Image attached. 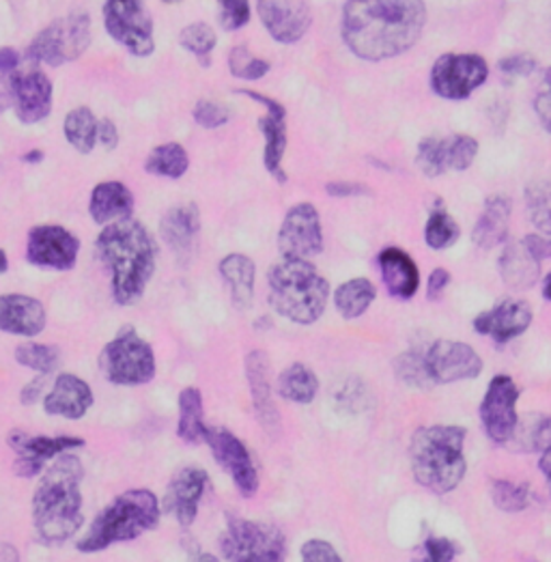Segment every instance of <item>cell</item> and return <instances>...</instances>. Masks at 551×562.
Instances as JSON below:
<instances>
[{
  "mask_svg": "<svg viewBox=\"0 0 551 562\" xmlns=\"http://www.w3.org/2000/svg\"><path fill=\"white\" fill-rule=\"evenodd\" d=\"M257 9L268 33L280 44L300 42L313 20L306 0H259Z\"/></svg>",
  "mask_w": 551,
  "mask_h": 562,
  "instance_id": "ffe728a7",
  "label": "cell"
},
{
  "mask_svg": "<svg viewBox=\"0 0 551 562\" xmlns=\"http://www.w3.org/2000/svg\"><path fill=\"white\" fill-rule=\"evenodd\" d=\"M228 67L230 74L241 80H259L270 71V63L263 58L252 57L246 46H237L230 50Z\"/></svg>",
  "mask_w": 551,
  "mask_h": 562,
  "instance_id": "ee69618b",
  "label": "cell"
},
{
  "mask_svg": "<svg viewBox=\"0 0 551 562\" xmlns=\"http://www.w3.org/2000/svg\"><path fill=\"white\" fill-rule=\"evenodd\" d=\"M46 375H40V380L37 382H31L24 391H22V403L24 405H35L37 403V398H40V393H42V386H44V380Z\"/></svg>",
  "mask_w": 551,
  "mask_h": 562,
  "instance_id": "94428289",
  "label": "cell"
},
{
  "mask_svg": "<svg viewBox=\"0 0 551 562\" xmlns=\"http://www.w3.org/2000/svg\"><path fill=\"white\" fill-rule=\"evenodd\" d=\"M382 279L386 284L387 293L398 300H409L416 295L420 286V274L416 261L401 248H384L378 257Z\"/></svg>",
  "mask_w": 551,
  "mask_h": 562,
  "instance_id": "4316f807",
  "label": "cell"
},
{
  "mask_svg": "<svg viewBox=\"0 0 551 562\" xmlns=\"http://www.w3.org/2000/svg\"><path fill=\"white\" fill-rule=\"evenodd\" d=\"M18 63H20L18 55H15L11 48H4V50L0 53V69H2V76L13 74V71L18 69Z\"/></svg>",
  "mask_w": 551,
  "mask_h": 562,
  "instance_id": "91938a15",
  "label": "cell"
},
{
  "mask_svg": "<svg viewBox=\"0 0 551 562\" xmlns=\"http://www.w3.org/2000/svg\"><path fill=\"white\" fill-rule=\"evenodd\" d=\"M218 272H221L222 281H226L230 289V300H233L235 308L248 311L252 306V297H255V281H257L255 261L246 255L230 252L228 257L222 259Z\"/></svg>",
  "mask_w": 551,
  "mask_h": 562,
  "instance_id": "f1b7e54d",
  "label": "cell"
},
{
  "mask_svg": "<svg viewBox=\"0 0 551 562\" xmlns=\"http://www.w3.org/2000/svg\"><path fill=\"white\" fill-rule=\"evenodd\" d=\"M535 445H537V449L541 450L539 468H541V472L548 476V483H550L551 490V418L543 420V423L537 427Z\"/></svg>",
  "mask_w": 551,
  "mask_h": 562,
  "instance_id": "db71d44e",
  "label": "cell"
},
{
  "mask_svg": "<svg viewBox=\"0 0 551 562\" xmlns=\"http://www.w3.org/2000/svg\"><path fill=\"white\" fill-rule=\"evenodd\" d=\"M490 78V65L481 55L448 53L441 55L431 69V89L452 102L468 100Z\"/></svg>",
  "mask_w": 551,
  "mask_h": 562,
  "instance_id": "8fae6325",
  "label": "cell"
},
{
  "mask_svg": "<svg viewBox=\"0 0 551 562\" xmlns=\"http://www.w3.org/2000/svg\"><path fill=\"white\" fill-rule=\"evenodd\" d=\"M210 427L205 425L203 394L199 389H183L179 394V425L177 436L190 447L205 442Z\"/></svg>",
  "mask_w": 551,
  "mask_h": 562,
  "instance_id": "1f68e13d",
  "label": "cell"
},
{
  "mask_svg": "<svg viewBox=\"0 0 551 562\" xmlns=\"http://www.w3.org/2000/svg\"><path fill=\"white\" fill-rule=\"evenodd\" d=\"M179 42L188 53H192L203 65H210V57L216 48V33H214L212 26H207L203 22L190 24L181 31Z\"/></svg>",
  "mask_w": 551,
  "mask_h": 562,
  "instance_id": "b9f144b4",
  "label": "cell"
},
{
  "mask_svg": "<svg viewBox=\"0 0 551 562\" xmlns=\"http://www.w3.org/2000/svg\"><path fill=\"white\" fill-rule=\"evenodd\" d=\"M425 554H427V561L431 562H450L457 559L459 554V546L443 539V537H431L427 539L425 543Z\"/></svg>",
  "mask_w": 551,
  "mask_h": 562,
  "instance_id": "f5cc1de1",
  "label": "cell"
},
{
  "mask_svg": "<svg viewBox=\"0 0 551 562\" xmlns=\"http://www.w3.org/2000/svg\"><path fill=\"white\" fill-rule=\"evenodd\" d=\"M394 369H396L398 378L407 386H414V389H420V391H429L431 386H436L431 382V378H429V371H427L425 349H409V351H405L403 356L396 358Z\"/></svg>",
  "mask_w": 551,
  "mask_h": 562,
  "instance_id": "f35d334b",
  "label": "cell"
},
{
  "mask_svg": "<svg viewBox=\"0 0 551 562\" xmlns=\"http://www.w3.org/2000/svg\"><path fill=\"white\" fill-rule=\"evenodd\" d=\"M543 295H546L548 300H551V274L546 279V282H543Z\"/></svg>",
  "mask_w": 551,
  "mask_h": 562,
  "instance_id": "be15d7a7",
  "label": "cell"
},
{
  "mask_svg": "<svg viewBox=\"0 0 551 562\" xmlns=\"http://www.w3.org/2000/svg\"><path fill=\"white\" fill-rule=\"evenodd\" d=\"M194 121L201 125V127H207V130H216L222 127L224 123H228L230 113L218 104V102H212V100H201L196 106H194Z\"/></svg>",
  "mask_w": 551,
  "mask_h": 562,
  "instance_id": "7dc6e473",
  "label": "cell"
},
{
  "mask_svg": "<svg viewBox=\"0 0 551 562\" xmlns=\"http://www.w3.org/2000/svg\"><path fill=\"white\" fill-rule=\"evenodd\" d=\"M526 246L532 250V255L537 259H551V237H543V235H528L524 237Z\"/></svg>",
  "mask_w": 551,
  "mask_h": 562,
  "instance_id": "6f0895ef",
  "label": "cell"
},
{
  "mask_svg": "<svg viewBox=\"0 0 551 562\" xmlns=\"http://www.w3.org/2000/svg\"><path fill=\"white\" fill-rule=\"evenodd\" d=\"M160 521V503L149 490H130L91 521L87 535L78 541V552H102L112 543L134 541Z\"/></svg>",
  "mask_w": 551,
  "mask_h": 562,
  "instance_id": "8992f818",
  "label": "cell"
},
{
  "mask_svg": "<svg viewBox=\"0 0 551 562\" xmlns=\"http://www.w3.org/2000/svg\"><path fill=\"white\" fill-rule=\"evenodd\" d=\"M98 140L104 145V149H116L119 145V130L116 125L112 123L111 119H102L100 121V134H98Z\"/></svg>",
  "mask_w": 551,
  "mask_h": 562,
  "instance_id": "680465c9",
  "label": "cell"
},
{
  "mask_svg": "<svg viewBox=\"0 0 551 562\" xmlns=\"http://www.w3.org/2000/svg\"><path fill=\"white\" fill-rule=\"evenodd\" d=\"M278 250L284 259H313L324 252L322 218L315 205L291 207L278 231Z\"/></svg>",
  "mask_w": 551,
  "mask_h": 562,
  "instance_id": "7c38bea8",
  "label": "cell"
},
{
  "mask_svg": "<svg viewBox=\"0 0 551 562\" xmlns=\"http://www.w3.org/2000/svg\"><path fill=\"white\" fill-rule=\"evenodd\" d=\"M91 42V22L89 15L76 13L56 20L46 31H42L31 48L29 58L35 63H46L58 67L63 63H69L80 57Z\"/></svg>",
  "mask_w": 551,
  "mask_h": 562,
  "instance_id": "9c48e42d",
  "label": "cell"
},
{
  "mask_svg": "<svg viewBox=\"0 0 551 562\" xmlns=\"http://www.w3.org/2000/svg\"><path fill=\"white\" fill-rule=\"evenodd\" d=\"M302 561L311 562H340L342 557L334 550V546L328 541H322V539H313V541H306L302 546Z\"/></svg>",
  "mask_w": 551,
  "mask_h": 562,
  "instance_id": "816d5d0a",
  "label": "cell"
},
{
  "mask_svg": "<svg viewBox=\"0 0 551 562\" xmlns=\"http://www.w3.org/2000/svg\"><path fill=\"white\" fill-rule=\"evenodd\" d=\"M80 252V239L56 225H40L29 231L26 259L37 268H48L56 272L74 270Z\"/></svg>",
  "mask_w": 551,
  "mask_h": 562,
  "instance_id": "2e32d148",
  "label": "cell"
},
{
  "mask_svg": "<svg viewBox=\"0 0 551 562\" xmlns=\"http://www.w3.org/2000/svg\"><path fill=\"white\" fill-rule=\"evenodd\" d=\"M207 485L210 476L201 468H183L170 479L166 487L165 510L177 519L181 528H190L196 521Z\"/></svg>",
  "mask_w": 551,
  "mask_h": 562,
  "instance_id": "d6986e66",
  "label": "cell"
},
{
  "mask_svg": "<svg viewBox=\"0 0 551 562\" xmlns=\"http://www.w3.org/2000/svg\"><path fill=\"white\" fill-rule=\"evenodd\" d=\"M446 170H468L479 156V140L468 134H454L441 138Z\"/></svg>",
  "mask_w": 551,
  "mask_h": 562,
  "instance_id": "8d00e7d4",
  "label": "cell"
},
{
  "mask_svg": "<svg viewBox=\"0 0 551 562\" xmlns=\"http://www.w3.org/2000/svg\"><path fill=\"white\" fill-rule=\"evenodd\" d=\"M160 233L165 237L170 250L177 255L179 263H190L196 246H199V233H201V214L194 203H183L172 210H168L160 225Z\"/></svg>",
  "mask_w": 551,
  "mask_h": 562,
  "instance_id": "cb8c5ba5",
  "label": "cell"
},
{
  "mask_svg": "<svg viewBox=\"0 0 551 562\" xmlns=\"http://www.w3.org/2000/svg\"><path fill=\"white\" fill-rule=\"evenodd\" d=\"M499 71L508 78H528L537 71V58L526 55V53H517L510 57L499 60Z\"/></svg>",
  "mask_w": 551,
  "mask_h": 562,
  "instance_id": "681fc988",
  "label": "cell"
},
{
  "mask_svg": "<svg viewBox=\"0 0 551 562\" xmlns=\"http://www.w3.org/2000/svg\"><path fill=\"white\" fill-rule=\"evenodd\" d=\"M378 289L369 279H351L342 282L334 293V304L340 317L345 319H358L362 317L369 306L375 302Z\"/></svg>",
  "mask_w": 551,
  "mask_h": 562,
  "instance_id": "836d02e7",
  "label": "cell"
},
{
  "mask_svg": "<svg viewBox=\"0 0 551 562\" xmlns=\"http://www.w3.org/2000/svg\"><path fill=\"white\" fill-rule=\"evenodd\" d=\"M100 369L116 386H143L156 375L154 347L138 337L132 326L119 330L100 353Z\"/></svg>",
  "mask_w": 551,
  "mask_h": 562,
  "instance_id": "52a82bcc",
  "label": "cell"
},
{
  "mask_svg": "<svg viewBox=\"0 0 551 562\" xmlns=\"http://www.w3.org/2000/svg\"><path fill=\"white\" fill-rule=\"evenodd\" d=\"M165 2H179V0H165Z\"/></svg>",
  "mask_w": 551,
  "mask_h": 562,
  "instance_id": "03108f58",
  "label": "cell"
},
{
  "mask_svg": "<svg viewBox=\"0 0 551 562\" xmlns=\"http://www.w3.org/2000/svg\"><path fill=\"white\" fill-rule=\"evenodd\" d=\"M425 22V0H349L342 9V40L356 57L384 60L407 53Z\"/></svg>",
  "mask_w": 551,
  "mask_h": 562,
  "instance_id": "6da1fadb",
  "label": "cell"
},
{
  "mask_svg": "<svg viewBox=\"0 0 551 562\" xmlns=\"http://www.w3.org/2000/svg\"><path fill=\"white\" fill-rule=\"evenodd\" d=\"M15 360L22 367H26L40 375H50V373H55L60 356H58V347L55 345L24 342L15 349Z\"/></svg>",
  "mask_w": 551,
  "mask_h": 562,
  "instance_id": "74e56055",
  "label": "cell"
},
{
  "mask_svg": "<svg viewBox=\"0 0 551 562\" xmlns=\"http://www.w3.org/2000/svg\"><path fill=\"white\" fill-rule=\"evenodd\" d=\"M93 391L85 380L74 373H60L44 398V409L48 416L78 420L93 407Z\"/></svg>",
  "mask_w": 551,
  "mask_h": 562,
  "instance_id": "484cf974",
  "label": "cell"
},
{
  "mask_svg": "<svg viewBox=\"0 0 551 562\" xmlns=\"http://www.w3.org/2000/svg\"><path fill=\"white\" fill-rule=\"evenodd\" d=\"M416 165L423 170L427 177H440L443 172H448L443 167V151H441V138L429 136L425 140H420L418 145V156H416Z\"/></svg>",
  "mask_w": 551,
  "mask_h": 562,
  "instance_id": "f6af8a7d",
  "label": "cell"
},
{
  "mask_svg": "<svg viewBox=\"0 0 551 562\" xmlns=\"http://www.w3.org/2000/svg\"><path fill=\"white\" fill-rule=\"evenodd\" d=\"M7 442H9V449L15 452L13 470L24 479L37 476L44 470L46 461L56 459L58 454L85 447L82 438H74V436L46 438V436H29L24 431H11Z\"/></svg>",
  "mask_w": 551,
  "mask_h": 562,
  "instance_id": "ac0fdd59",
  "label": "cell"
},
{
  "mask_svg": "<svg viewBox=\"0 0 551 562\" xmlns=\"http://www.w3.org/2000/svg\"><path fill=\"white\" fill-rule=\"evenodd\" d=\"M63 132H65V138L71 147H76L80 154H91L95 143H98L100 121L93 116L89 109L80 106V109H76V111H71L65 116Z\"/></svg>",
  "mask_w": 551,
  "mask_h": 562,
  "instance_id": "e575fe53",
  "label": "cell"
},
{
  "mask_svg": "<svg viewBox=\"0 0 551 562\" xmlns=\"http://www.w3.org/2000/svg\"><path fill=\"white\" fill-rule=\"evenodd\" d=\"M246 378H248L250 396H252V405L259 423L270 436H276L280 429V414L276 409L270 358L263 349H252L246 356Z\"/></svg>",
  "mask_w": 551,
  "mask_h": 562,
  "instance_id": "44dd1931",
  "label": "cell"
},
{
  "mask_svg": "<svg viewBox=\"0 0 551 562\" xmlns=\"http://www.w3.org/2000/svg\"><path fill=\"white\" fill-rule=\"evenodd\" d=\"M237 93L266 106L268 114L263 119H259V130L266 136L263 162H266L268 172L274 177L278 183H286V172L282 170V158H284V149H286V113H284L282 104H278L268 95L255 93V91H237Z\"/></svg>",
  "mask_w": 551,
  "mask_h": 562,
  "instance_id": "603a6c76",
  "label": "cell"
},
{
  "mask_svg": "<svg viewBox=\"0 0 551 562\" xmlns=\"http://www.w3.org/2000/svg\"><path fill=\"white\" fill-rule=\"evenodd\" d=\"M526 210L541 233L551 235V181H539L526 190Z\"/></svg>",
  "mask_w": 551,
  "mask_h": 562,
  "instance_id": "ab89813d",
  "label": "cell"
},
{
  "mask_svg": "<svg viewBox=\"0 0 551 562\" xmlns=\"http://www.w3.org/2000/svg\"><path fill=\"white\" fill-rule=\"evenodd\" d=\"M276 393L284 401L308 405L319 394V380L313 373V369H308L302 362H293L278 375Z\"/></svg>",
  "mask_w": 551,
  "mask_h": 562,
  "instance_id": "d6a6232c",
  "label": "cell"
},
{
  "mask_svg": "<svg viewBox=\"0 0 551 562\" xmlns=\"http://www.w3.org/2000/svg\"><path fill=\"white\" fill-rule=\"evenodd\" d=\"M22 160H24V162H31V165H33V162H35V165H37V162H42V160H44V154H42V151H40V149H35V151H31V154H26V156H24V158H22Z\"/></svg>",
  "mask_w": 551,
  "mask_h": 562,
  "instance_id": "6125c7cd",
  "label": "cell"
},
{
  "mask_svg": "<svg viewBox=\"0 0 551 562\" xmlns=\"http://www.w3.org/2000/svg\"><path fill=\"white\" fill-rule=\"evenodd\" d=\"M205 442L214 452L222 470L233 479L237 492L244 498H252L259 492V472L244 442L233 436L228 429H212L207 431Z\"/></svg>",
  "mask_w": 551,
  "mask_h": 562,
  "instance_id": "e0dca14e",
  "label": "cell"
},
{
  "mask_svg": "<svg viewBox=\"0 0 551 562\" xmlns=\"http://www.w3.org/2000/svg\"><path fill=\"white\" fill-rule=\"evenodd\" d=\"M532 324V308L521 300H502L494 308L481 313L474 319V330L496 342H508L521 337Z\"/></svg>",
  "mask_w": 551,
  "mask_h": 562,
  "instance_id": "7402d4cb",
  "label": "cell"
},
{
  "mask_svg": "<svg viewBox=\"0 0 551 562\" xmlns=\"http://www.w3.org/2000/svg\"><path fill=\"white\" fill-rule=\"evenodd\" d=\"M508 221H510V199L506 196H490L485 207L474 225L472 239L479 248L492 250L508 237Z\"/></svg>",
  "mask_w": 551,
  "mask_h": 562,
  "instance_id": "4dcf8cb0",
  "label": "cell"
},
{
  "mask_svg": "<svg viewBox=\"0 0 551 562\" xmlns=\"http://www.w3.org/2000/svg\"><path fill=\"white\" fill-rule=\"evenodd\" d=\"M85 468L76 454L63 452L48 468L33 494V524L48 546L65 543L85 524L82 485Z\"/></svg>",
  "mask_w": 551,
  "mask_h": 562,
  "instance_id": "3957f363",
  "label": "cell"
},
{
  "mask_svg": "<svg viewBox=\"0 0 551 562\" xmlns=\"http://www.w3.org/2000/svg\"><path fill=\"white\" fill-rule=\"evenodd\" d=\"M425 362L434 384H452L476 380L483 373V358L479 351L459 340L440 338L425 347Z\"/></svg>",
  "mask_w": 551,
  "mask_h": 562,
  "instance_id": "5bb4252c",
  "label": "cell"
},
{
  "mask_svg": "<svg viewBox=\"0 0 551 562\" xmlns=\"http://www.w3.org/2000/svg\"><path fill=\"white\" fill-rule=\"evenodd\" d=\"M46 328V308L40 300L20 293L0 297V330L15 337H40Z\"/></svg>",
  "mask_w": 551,
  "mask_h": 562,
  "instance_id": "d4e9b609",
  "label": "cell"
},
{
  "mask_svg": "<svg viewBox=\"0 0 551 562\" xmlns=\"http://www.w3.org/2000/svg\"><path fill=\"white\" fill-rule=\"evenodd\" d=\"M461 235V228L454 223V218L438 207L436 212H431L427 226H425V241L429 248L434 250H443L450 248Z\"/></svg>",
  "mask_w": 551,
  "mask_h": 562,
  "instance_id": "60d3db41",
  "label": "cell"
},
{
  "mask_svg": "<svg viewBox=\"0 0 551 562\" xmlns=\"http://www.w3.org/2000/svg\"><path fill=\"white\" fill-rule=\"evenodd\" d=\"M326 192L336 199L345 196H369L371 190L364 183H353V181H331L326 186Z\"/></svg>",
  "mask_w": 551,
  "mask_h": 562,
  "instance_id": "11a10c76",
  "label": "cell"
},
{
  "mask_svg": "<svg viewBox=\"0 0 551 562\" xmlns=\"http://www.w3.org/2000/svg\"><path fill=\"white\" fill-rule=\"evenodd\" d=\"M222 559L230 562H276L286 554L284 535L270 524L226 517V530L221 535Z\"/></svg>",
  "mask_w": 551,
  "mask_h": 562,
  "instance_id": "ba28073f",
  "label": "cell"
},
{
  "mask_svg": "<svg viewBox=\"0 0 551 562\" xmlns=\"http://www.w3.org/2000/svg\"><path fill=\"white\" fill-rule=\"evenodd\" d=\"M519 389L508 375H496L481 403V420L492 442L506 445L517 434Z\"/></svg>",
  "mask_w": 551,
  "mask_h": 562,
  "instance_id": "9a60e30c",
  "label": "cell"
},
{
  "mask_svg": "<svg viewBox=\"0 0 551 562\" xmlns=\"http://www.w3.org/2000/svg\"><path fill=\"white\" fill-rule=\"evenodd\" d=\"M535 111H537V116H539L543 130L551 134V67H548L546 74H543L541 87H539L537 98H535Z\"/></svg>",
  "mask_w": 551,
  "mask_h": 562,
  "instance_id": "f907efd6",
  "label": "cell"
},
{
  "mask_svg": "<svg viewBox=\"0 0 551 562\" xmlns=\"http://www.w3.org/2000/svg\"><path fill=\"white\" fill-rule=\"evenodd\" d=\"M541 272V259L532 255V250L526 246V241H517L506 246L504 255L499 257V277L508 286L517 291H526L535 286Z\"/></svg>",
  "mask_w": 551,
  "mask_h": 562,
  "instance_id": "f546056e",
  "label": "cell"
},
{
  "mask_svg": "<svg viewBox=\"0 0 551 562\" xmlns=\"http://www.w3.org/2000/svg\"><path fill=\"white\" fill-rule=\"evenodd\" d=\"M465 436L459 425L420 427L412 436L409 461L418 485L434 494H450L465 476Z\"/></svg>",
  "mask_w": 551,
  "mask_h": 562,
  "instance_id": "277c9868",
  "label": "cell"
},
{
  "mask_svg": "<svg viewBox=\"0 0 551 562\" xmlns=\"http://www.w3.org/2000/svg\"><path fill=\"white\" fill-rule=\"evenodd\" d=\"M4 91L15 106L18 119L26 125L44 121L53 111V82L37 67L15 69L4 76Z\"/></svg>",
  "mask_w": 551,
  "mask_h": 562,
  "instance_id": "4fadbf2b",
  "label": "cell"
},
{
  "mask_svg": "<svg viewBox=\"0 0 551 562\" xmlns=\"http://www.w3.org/2000/svg\"><path fill=\"white\" fill-rule=\"evenodd\" d=\"M98 255L111 270L112 295L121 306L138 302L156 274L158 244L151 233L134 218H123L98 237Z\"/></svg>",
  "mask_w": 551,
  "mask_h": 562,
  "instance_id": "7a4b0ae2",
  "label": "cell"
},
{
  "mask_svg": "<svg viewBox=\"0 0 551 562\" xmlns=\"http://www.w3.org/2000/svg\"><path fill=\"white\" fill-rule=\"evenodd\" d=\"M367 389L360 380L351 378L347 382H342V386L336 391V401H338V407L340 409H349V412H364L367 407Z\"/></svg>",
  "mask_w": 551,
  "mask_h": 562,
  "instance_id": "bcb514c9",
  "label": "cell"
},
{
  "mask_svg": "<svg viewBox=\"0 0 551 562\" xmlns=\"http://www.w3.org/2000/svg\"><path fill=\"white\" fill-rule=\"evenodd\" d=\"M104 22L112 40L134 57H149L156 50L154 20L143 0H106Z\"/></svg>",
  "mask_w": 551,
  "mask_h": 562,
  "instance_id": "30bf717a",
  "label": "cell"
},
{
  "mask_svg": "<svg viewBox=\"0 0 551 562\" xmlns=\"http://www.w3.org/2000/svg\"><path fill=\"white\" fill-rule=\"evenodd\" d=\"M450 284V272L443 270V268H436L429 277V284H427V297L429 300H440L443 295V291L448 289Z\"/></svg>",
  "mask_w": 551,
  "mask_h": 562,
  "instance_id": "9f6ffc18",
  "label": "cell"
},
{
  "mask_svg": "<svg viewBox=\"0 0 551 562\" xmlns=\"http://www.w3.org/2000/svg\"><path fill=\"white\" fill-rule=\"evenodd\" d=\"M268 286L270 306L300 326L319 322L330 300V282L308 259H282L272 266Z\"/></svg>",
  "mask_w": 551,
  "mask_h": 562,
  "instance_id": "5b68a950",
  "label": "cell"
},
{
  "mask_svg": "<svg viewBox=\"0 0 551 562\" xmlns=\"http://www.w3.org/2000/svg\"><path fill=\"white\" fill-rule=\"evenodd\" d=\"M188 169H190V158L179 143H166L156 147L145 162V170L149 175L168 177V179H179Z\"/></svg>",
  "mask_w": 551,
  "mask_h": 562,
  "instance_id": "d590c367",
  "label": "cell"
},
{
  "mask_svg": "<svg viewBox=\"0 0 551 562\" xmlns=\"http://www.w3.org/2000/svg\"><path fill=\"white\" fill-rule=\"evenodd\" d=\"M221 2V18L224 29L235 31L241 29L250 18L248 0H218Z\"/></svg>",
  "mask_w": 551,
  "mask_h": 562,
  "instance_id": "c3c4849f",
  "label": "cell"
},
{
  "mask_svg": "<svg viewBox=\"0 0 551 562\" xmlns=\"http://www.w3.org/2000/svg\"><path fill=\"white\" fill-rule=\"evenodd\" d=\"M134 194L121 181H102L93 188L89 214L98 225L106 226L123 218H132Z\"/></svg>",
  "mask_w": 551,
  "mask_h": 562,
  "instance_id": "83f0119b",
  "label": "cell"
},
{
  "mask_svg": "<svg viewBox=\"0 0 551 562\" xmlns=\"http://www.w3.org/2000/svg\"><path fill=\"white\" fill-rule=\"evenodd\" d=\"M494 505L504 513H519L530 505V490L521 483L510 481H496L492 487Z\"/></svg>",
  "mask_w": 551,
  "mask_h": 562,
  "instance_id": "7bdbcfd3",
  "label": "cell"
},
{
  "mask_svg": "<svg viewBox=\"0 0 551 562\" xmlns=\"http://www.w3.org/2000/svg\"><path fill=\"white\" fill-rule=\"evenodd\" d=\"M0 257H2V274H4V272L9 270V259H7V252H4V250L0 252Z\"/></svg>",
  "mask_w": 551,
  "mask_h": 562,
  "instance_id": "e7e4bbea",
  "label": "cell"
}]
</instances>
